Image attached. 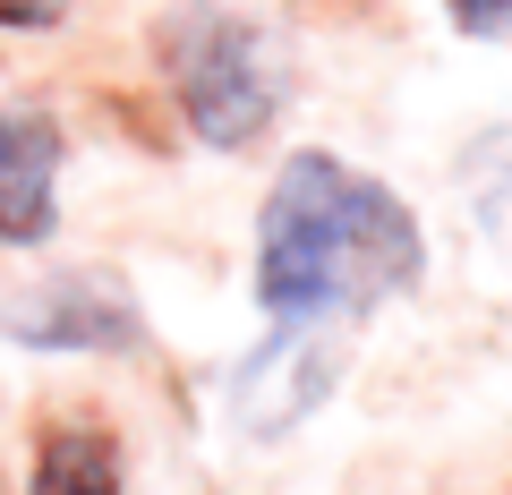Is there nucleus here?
Returning a JSON list of instances; mask_svg holds the SVG:
<instances>
[{"label": "nucleus", "mask_w": 512, "mask_h": 495, "mask_svg": "<svg viewBox=\"0 0 512 495\" xmlns=\"http://www.w3.org/2000/svg\"><path fill=\"white\" fill-rule=\"evenodd\" d=\"M52 180H60V129L35 111H0V239L52 231Z\"/></svg>", "instance_id": "7ed1b4c3"}, {"label": "nucleus", "mask_w": 512, "mask_h": 495, "mask_svg": "<svg viewBox=\"0 0 512 495\" xmlns=\"http://www.w3.org/2000/svg\"><path fill=\"white\" fill-rule=\"evenodd\" d=\"M427 265L419 222L393 188L333 154H291L265 197V239H256V299L282 325L316 316H367L393 291H410Z\"/></svg>", "instance_id": "f257e3e1"}, {"label": "nucleus", "mask_w": 512, "mask_h": 495, "mask_svg": "<svg viewBox=\"0 0 512 495\" xmlns=\"http://www.w3.org/2000/svg\"><path fill=\"white\" fill-rule=\"evenodd\" d=\"M470 205H478V222H487L495 239H512V129L478 137V154H470Z\"/></svg>", "instance_id": "39448f33"}, {"label": "nucleus", "mask_w": 512, "mask_h": 495, "mask_svg": "<svg viewBox=\"0 0 512 495\" xmlns=\"http://www.w3.org/2000/svg\"><path fill=\"white\" fill-rule=\"evenodd\" d=\"M52 18V0H0V26H43Z\"/></svg>", "instance_id": "0eeeda50"}, {"label": "nucleus", "mask_w": 512, "mask_h": 495, "mask_svg": "<svg viewBox=\"0 0 512 495\" xmlns=\"http://www.w3.org/2000/svg\"><path fill=\"white\" fill-rule=\"evenodd\" d=\"M35 495H120V453L103 427H60L35 461Z\"/></svg>", "instance_id": "20e7f679"}, {"label": "nucleus", "mask_w": 512, "mask_h": 495, "mask_svg": "<svg viewBox=\"0 0 512 495\" xmlns=\"http://www.w3.org/2000/svg\"><path fill=\"white\" fill-rule=\"evenodd\" d=\"M171 77H180V111L205 146H248L282 111V60L265 52L248 18H222V9L171 35Z\"/></svg>", "instance_id": "f03ea898"}, {"label": "nucleus", "mask_w": 512, "mask_h": 495, "mask_svg": "<svg viewBox=\"0 0 512 495\" xmlns=\"http://www.w3.org/2000/svg\"><path fill=\"white\" fill-rule=\"evenodd\" d=\"M461 35H512V0H453Z\"/></svg>", "instance_id": "423d86ee"}]
</instances>
